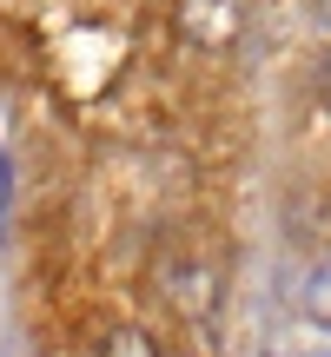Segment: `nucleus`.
<instances>
[{
  "mask_svg": "<svg viewBox=\"0 0 331 357\" xmlns=\"http://www.w3.org/2000/svg\"><path fill=\"white\" fill-rule=\"evenodd\" d=\"M159 291L186 324H205L219 311V298H226V278H219V265H205V258H172V265L159 271Z\"/></svg>",
  "mask_w": 331,
  "mask_h": 357,
  "instance_id": "f257e3e1",
  "label": "nucleus"
},
{
  "mask_svg": "<svg viewBox=\"0 0 331 357\" xmlns=\"http://www.w3.org/2000/svg\"><path fill=\"white\" fill-rule=\"evenodd\" d=\"M172 20H179V33H186L192 47H205V53L239 47V33H245V7L239 0H179Z\"/></svg>",
  "mask_w": 331,
  "mask_h": 357,
  "instance_id": "f03ea898",
  "label": "nucleus"
},
{
  "mask_svg": "<svg viewBox=\"0 0 331 357\" xmlns=\"http://www.w3.org/2000/svg\"><path fill=\"white\" fill-rule=\"evenodd\" d=\"M100 357H159V337L146 324H113L100 337Z\"/></svg>",
  "mask_w": 331,
  "mask_h": 357,
  "instance_id": "7ed1b4c3",
  "label": "nucleus"
},
{
  "mask_svg": "<svg viewBox=\"0 0 331 357\" xmlns=\"http://www.w3.org/2000/svg\"><path fill=\"white\" fill-rule=\"evenodd\" d=\"M298 305H305L311 324H331V258L305 271V284H298Z\"/></svg>",
  "mask_w": 331,
  "mask_h": 357,
  "instance_id": "20e7f679",
  "label": "nucleus"
}]
</instances>
